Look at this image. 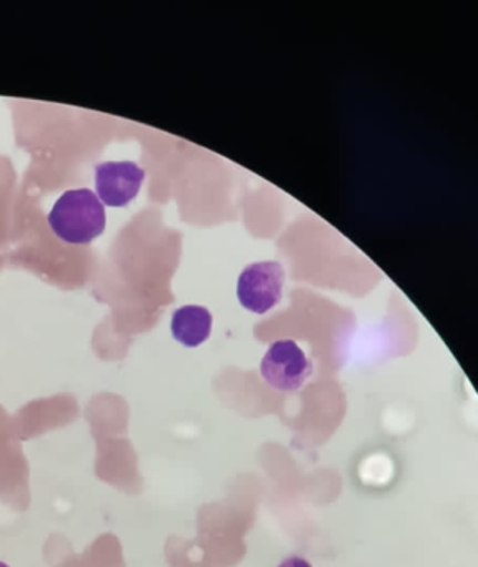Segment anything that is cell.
<instances>
[{
  "label": "cell",
  "mask_w": 478,
  "mask_h": 567,
  "mask_svg": "<svg viewBox=\"0 0 478 567\" xmlns=\"http://www.w3.org/2000/svg\"><path fill=\"white\" fill-rule=\"evenodd\" d=\"M49 224L68 244H91L104 231V204L89 188L65 192L49 214Z\"/></svg>",
  "instance_id": "6da1fadb"
},
{
  "label": "cell",
  "mask_w": 478,
  "mask_h": 567,
  "mask_svg": "<svg viewBox=\"0 0 478 567\" xmlns=\"http://www.w3.org/2000/svg\"><path fill=\"white\" fill-rule=\"evenodd\" d=\"M284 281V267L278 261H258V264L248 265L238 277V301L252 313H267L281 303Z\"/></svg>",
  "instance_id": "7a4b0ae2"
},
{
  "label": "cell",
  "mask_w": 478,
  "mask_h": 567,
  "mask_svg": "<svg viewBox=\"0 0 478 567\" xmlns=\"http://www.w3.org/2000/svg\"><path fill=\"white\" fill-rule=\"evenodd\" d=\"M261 371L264 380L275 390L295 391L307 381L314 367L295 341L278 340L265 353Z\"/></svg>",
  "instance_id": "3957f363"
},
{
  "label": "cell",
  "mask_w": 478,
  "mask_h": 567,
  "mask_svg": "<svg viewBox=\"0 0 478 567\" xmlns=\"http://www.w3.org/2000/svg\"><path fill=\"white\" fill-rule=\"evenodd\" d=\"M145 172L134 162H105L95 167L98 197L108 207H125L141 190Z\"/></svg>",
  "instance_id": "277c9868"
},
{
  "label": "cell",
  "mask_w": 478,
  "mask_h": 567,
  "mask_svg": "<svg viewBox=\"0 0 478 567\" xmlns=\"http://www.w3.org/2000/svg\"><path fill=\"white\" fill-rule=\"evenodd\" d=\"M172 334L184 347L195 348L209 340L212 333V315L199 305L181 307L172 315Z\"/></svg>",
  "instance_id": "5b68a950"
},
{
  "label": "cell",
  "mask_w": 478,
  "mask_h": 567,
  "mask_svg": "<svg viewBox=\"0 0 478 567\" xmlns=\"http://www.w3.org/2000/svg\"><path fill=\"white\" fill-rule=\"evenodd\" d=\"M278 567H312V564L308 563L307 559H304V557L291 556L287 557L284 563H281Z\"/></svg>",
  "instance_id": "8992f818"
},
{
  "label": "cell",
  "mask_w": 478,
  "mask_h": 567,
  "mask_svg": "<svg viewBox=\"0 0 478 567\" xmlns=\"http://www.w3.org/2000/svg\"><path fill=\"white\" fill-rule=\"evenodd\" d=\"M0 567H9V566H8V564L2 563V560H0Z\"/></svg>",
  "instance_id": "52a82bcc"
}]
</instances>
